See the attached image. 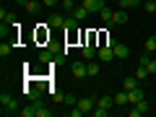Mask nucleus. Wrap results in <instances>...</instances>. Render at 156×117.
<instances>
[{
    "label": "nucleus",
    "mask_w": 156,
    "mask_h": 117,
    "mask_svg": "<svg viewBox=\"0 0 156 117\" xmlns=\"http://www.w3.org/2000/svg\"><path fill=\"white\" fill-rule=\"evenodd\" d=\"M96 107H104V109L115 107V96H99V99H96Z\"/></svg>",
    "instance_id": "nucleus-17"
},
{
    "label": "nucleus",
    "mask_w": 156,
    "mask_h": 117,
    "mask_svg": "<svg viewBox=\"0 0 156 117\" xmlns=\"http://www.w3.org/2000/svg\"><path fill=\"white\" fill-rule=\"evenodd\" d=\"M52 101H55V104H65V94H60V91H52Z\"/></svg>",
    "instance_id": "nucleus-28"
},
{
    "label": "nucleus",
    "mask_w": 156,
    "mask_h": 117,
    "mask_svg": "<svg viewBox=\"0 0 156 117\" xmlns=\"http://www.w3.org/2000/svg\"><path fill=\"white\" fill-rule=\"evenodd\" d=\"M99 70H101V65L99 62H89V76L94 78V76H99Z\"/></svg>",
    "instance_id": "nucleus-27"
},
{
    "label": "nucleus",
    "mask_w": 156,
    "mask_h": 117,
    "mask_svg": "<svg viewBox=\"0 0 156 117\" xmlns=\"http://www.w3.org/2000/svg\"><path fill=\"white\" fill-rule=\"evenodd\" d=\"M44 5H57V3H62V0H42Z\"/></svg>",
    "instance_id": "nucleus-34"
},
{
    "label": "nucleus",
    "mask_w": 156,
    "mask_h": 117,
    "mask_svg": "<svg viewBox=\"0 0 156 117\" xmlns=\"http://www.w3.org/2000/svg\"><path fill=\"white\" fill-rule=\"evenodd\" d=\"M148 76H151V73H148V65H140V62H138V70H135V78H138V81H146Z\"/></svg>",
    "instance_id": "nucleus-20"
},
{
    "label": "nucleus",
    "mask_w": 156,
    "mask_h": 117,
    "mask_svg": "<svg viewBox=\"0 0 156 117\" xmlns=\"http://www.w3.org/2000/svg\"><path fill=\"white\" fill-rule=\"evenodd\" d=\"M130 117H140V115H146L148 112V101L146 99H140V101H135V104H130Z\"/></svg>",
    "instance_id": "nucleus-4"
},
{
    "label": "nucleus",
    "mask_w": 156,
    "mask_h": 117,
    "mask_svg": "<svg viewBox=\"0 0 156 117\" xmlns=\"http://www.w3.org/2000/svg\"><path fill=\"white\" fill-rule=\"evenodd\" d=\"M140 99H146V91L140 89V86H135V89H130V91H128V107H130V104H135V101H140Z\"/></svg>",
    "instance_id": "nucleus-7"
},
{
    "label": "nucleus",
    "mask_w": 156,
    "mask_h": 117,
    "mask_svg": "<svg viewBox=\"0 0 156 117\" xmlns=\"http://www.w3.org/2000/svg\"><path fill=\"white\" fill-rule=\"evenodd\" d=\"M125 23H128V11H125V8L115 11V16H112V26H125Z\"/></svg>",
    "instance_id": "nucleus-9"
},
{
    "label": "nucleus",
    "mask_w": 156,
    "mask_h": 117,
    "mask_svg": "<svg viewBox=\"0 0 156 117\" xmlns=\"http://www.w3.org/2000/svg\"><path fill=\"white\" fill-rule=\"evenodd\" d=\"M0 21L3 23H16V13H8L5 8H3V11H0Z\"/></svg>",
    "instance_id": "nucleus-22"
},
{
    "label": "nucleus",
    "mask_w": 156,
    "mask_h": 117,
    "mask_svg": "<svg viewBox=\"0 0 156 117\" xmlns=\"http://www.w3.org/2000/svg\"><path fill=\"white\" fill-rule=\"evenodd\" d=\"M21 117H37V109H34V101L31 104H26V107H21V112H18Z\"/></svg>",
    "instance_id": "nucleus-21"
},
{
    "label": "nucleus",
    "mask_w": 156,
    "mask_h": 117,
    "mask_svg": "<svg viewBox=\"0 0 156 117\" xmlns=\"http://www.w3.org/2000/svg\"><path fill=\"white\" fill-rule=\"evenodd\" d=\"M140 83V81H138V78H135V76H128V78H125V81H122V89L125 91H130V89H135V86H138Z\"/></svg>",
    "instance_id": "nucleus-18"
},
{
    "label": "nucleus",
    "mask_w": 156,
    "mask_h": 117,
    "mask_svg": "<svg viewBox=\"0 0 156 117\" xmlns=\"http://www.w3.org/2000/svg\"><path fill=\"white\" fill-rule=\"evenodd\" d=\"M96 57H99V62H112L115 60V47L104 42V44L99 47V52H96Z\"/></svg>",
    "instance_id": "nucleus-2"
},
{
    "label": "nucleus",
    "mask_w": 156,
    "mask_h": 117,
    "mask_svg": "<svg viewBox=\"0 0 156 117\" xmlns=\"http://www.w3.org/2000/svg\"><path fill=\"white\" fill-rule=\"evenodd\" d=\"M65 104H68V107H76V104H78V96H73V94H65Z\"/></svg>",
    "instance_id": "nucleus-30"
},
{
    "label": "nucleus",
    "mask_w": 156,
    "mask_h": 117,
    "mask_svg": "<svg viewBox=\"0 0 156 117\" xmlns=\"http://www.w3.org/2000/svg\"><path fill=\"white\" fill-rule=\"evenodd\" d=\"M70 16L76 18V21H83V18L89 16V11H86L83 5H76V8H73V11H70Z\"/></svg>",
    "instance_id": "nucleus-14"
},
{
    "label": "nucleus",
    "mask_w": 156,
    "mask_h": 117,
    "mask_svg": "<svg viewBox=\"0 0 156 117\" xmlns=\"http://www.w3.org/2000/svg\"><path fill=\"white\" fill-rule=\"evenodd\" d=\"M148 73H151V76L156 73V60H154V57H151V62H148Z\"/></svg>",
    "instance_id": "nucleus-33"
},
{
    "label": "nucleus",
    "mask_w": 156,
    "mask_h": 117,
    "mask_svg": "<svg viewBox=\"0 0 156 117\" xmlns=\"http://www.w3.org/2000/svg\"><path fill=\"white\" fill-rule=\"evenodd\" d=\"M0 107H3V115H18L21 112V104H18V99L16 96H11V94H0Z\"/></svg>",
    "instance_id": "nucleus-1"
},
{
    "label": "nucleus",
    "mask_w": 156,
    "mask_h": 117,
    "mask_svg": "<svg viewBox=\"0 0 156 117\" xmlns=\"http://www.w3.org/2000/svg\"><path fill=\"white\" fill-rule=\"evenodd\" d=\"M154 18H156V13H154Z\"/></svg>",
    "instance_id": "nucleus-35"
},
{
    "label": "nucleus",
    "mask_w": 156,
    "mask_h": 117,
    "mask_svg": "<svg viewBox=\"0 0 156 117\" xmlns=\"http://www.w3.org/2000/svg\"><path fill=\"white\" fill-rule=\"evenodd\" d=\"M112 16H115V11H112V8H107V5L99 11V18H101L104 23H109V26H112Z\"/></svg>",
    "instance_id": "nucleus-16"
},
{
    "label": "nucleus",
    "mask_w": 156,
    "mask_h": 117,
    "mask_svg": "<svg viewBox=\"0 0 156 117\" xmlns=\"http://www.w3.org/2000/svg\"><path fill=\"white\" fill-rule=\"evenodd\" d=\"M39 5H42V3H37V0H26L21 8H26V13H39Z\"/></svg>",
    "instance_id": "nucleus-19"
},
{
    "label": "nucleus",
    "mask_w": 156,
    "mask_h": 117,
    "mask_svg": "<svg viewBox=\"0 0 156 117\" xmlns=\"http://www.w3.org/2000/svg\"><path fill=\"white\" fill-rule=\"evenodd\" d=\"M47 26H52V29H60V26H65V16H60V13H52V16L47 18Z\"/></svg>",
    "instance_id": "nucleus-11"
},
{
    "label": "nucleus",
    "mask_w": 156,
    "mask_h": 117,
    "mask_svg": "<svg viewBox=\"0 0 156 117\" xmlns=\"http://www.w3.org/2000/svg\"><path fill=\"white\" fill-rule=\"evenodd\" d=\"M143 11L148 13V16H154V13H156V0H148V3H143Z\"/></svg>",
    "instance_id": "nucleus-25"
},
{
    "label": "nucleus",
    "mask_w": 156,
    "mask_h": 117,
    "mask_svg": "<svg viewBox=\"0 0 156 117\" xmlns=\"http://www.w3.org/2000/svg\"><path fill=\"white\" fill-rule=\"evenodd\" d=\"M143 50H146V52H154V50H156V34H151V37L146 39V47H143Z\"/></svg>",
    "instance_id": "nucleus-24"
},
{
    "label": "nucleus",
    "mask_w": 156,
    "mask_h": 117,
    "mask_svg": "<svg viewBox=\"0 0 156 117\" xmlns=\"http://www.w3.org/2000/svg\"><path fill=\"white\" fill-rule=\"evenodd\" d=\"M57 57H60V52H55L52 47H47V50L39 52V62H47V65H50V62H55Z\"/></svg>",
    "instance_id": "nucleus-5"
},
{
    "label": "nucleus",
    "mask_w": 156,
    "mask_h": 117,
    "mask_svg": "<svg viewBox=\"0 0 156 117\" xmlns=\"http://www.w3.org/2000/svg\"><path fill=\"white\" fill-rule=\"evenodd\" d=\"M76 107H81V109H83V115H89V112H94L96 99H94V96H83V99H78V104H76Z\"/></svg>",
    "instance_id": "nucleus-6"
},
{
    "label": "nucleus",
    "mask_w": 156,
    "mask_h": 117,
    "mask_svg": "<svg viewBox=\"0 0 156 117\" xmlns=\"http://www.w3.org/2000/svg\"><path fill=\"white\" fill-rule=\"evenodd\" d=\"M140 65H148V62H151V52H143V55H140Z\"/></svg>",
    "instance_id": "nucleus-32"
},
{
    "label": "nucleus",
    "mask_w": 156,
    "mask_h": 117,
    "mask_svg": "<svg viewBox=\"0 0 156 117\" xmlns=\"http://www.w3.org/2000/svg\"><path fill=\"white\" fill-rule=\"evenodd\" d=\"M68 115H70V117H81L83 109H81V107H73V109H68Z\"/></svg>",
    "instance_id": "nucleus-31"
},
{
    "label": "nucleus",
    "mask_w": 156,
    "mask_h": 117,
    "mask_svg": "<svg viewBox=\"0 0 156 117\" xmlns=\"http://www.w3.org/2000/svg\"><path fill=\"white\" fill-rule=\"evenodd\" d=\"M96 52H99V47H94V42H86V44L81 47V55H83V60H91V57H96Z\"/></svg>",
    "instance_id": "nucleus-10"
},
{
    "label": "nucleus",
    "mask_w": 156,
    "mask_h": 117,
    "mask_svg": "<svg viewBox=\"0 0 156 117\" xmlns=\"http://www.w3.org/2000/svg\"><path fill=\"white\" fill-rule=\"evenodd\" d=\"M81 5H83V8H86V11H89V13H99L101 8L107 5V3H104V0H83Z\"/></svg>",
    "instance_id": "nucleus-8"
},
{
    "label": "nucleus",
    "mask_w": 156,
    "mask_h": 117,
    "mask_svg": "<svg viewBox=\"0 0 156 117\" xmlns=\"http://www.w3.org/2000/svg\"><path fill=\"white\" fill-rule=\"evenodd\" d=\"M70 70H73V76H76V78H86V76H89V62L76 60V62L70 65Z\"/></svg>",
    "instance_id": "nucleus-3"
},
{
    "label": "nucleus",
    "mask_w": 156,
    "mask_h": 117,
    "mask_svg": "<svg viewBox=\"0 0 156 117\" xmlns=\"http://www.w3.org/2000/svg\"><path fill=\"white\" fill-rule=\"evenodd\" d=\"M34 109H37V117H50L52 115V109H47V104L39 101V99H34Z\"/></svg>",
    "instance_id": "nucleus-13"
},
{
    "label": "nucleus",
    "mask_w": 156,
    "mask_h": 117,
    "mask_svg": "<svg viewBox=\"0 0 156 117\" xmlns=\"http://www.w3.org/2000/svg\"><path fill=\"white\" fill-rule=\"evenodd\" d=\"M11 50H13L11 42H3V44H0V57H8V55H11Z\"/></svg>",
    "instance_id": "nucleus-26"
},
{
    "label": "nucleus",
    "mask_w": 156,
    "mask_h": 117,
    "mask_svg": "<svg viewBox=\"0 0 156 117\" xmlns=\"http://www.w3.org/2000/svg\"><path fill=\"white\" fill-rule=\"evenodd\" d=\"M107 112H109V109H104V107H94L91 115H94V117H107Z\"/></svg>",
    "instance_id": "nucleus-29"
},
{
    "label": "nucleus",
    "mask_w": 156,
    "mask_h": 117,
    "mask_svg": "<svg viewBox=\"0 0 156 117\" xmlns=\"http://www.w3.org/2000/svg\"><path fill=\"white\" fill-rule=\"evenodd\" d=\"M128 55H130V47H128V44H120V42H117V44H115V60H125Z\"/></svg>",
    "instance_id": "nucleus-12"
},
{
    "label": "nucleus",
    "mask_w": 156,
    "mask_h": 117,
    "mask_svg": "<svg viewBox=\"0 0 156 117\" xmlns=\"http://www.w3.org/2000/svg\"><path fill=\"white\" fill-rule=\"evenodd\" d=\"M115 104L128 107V91H120V94H115Z\"/></svg>",
    "instance_id": "nucleus-23"
},
{
    "label": "nucleus",
    "mask_w": 156,
    "mask_h": 117,
    "mask_svg": "<svg viewBox=\"0 0 156 117\" xmlns=\"http://www.w3.org/2000/svg\"><path fill=\"white\" fill-rule=\"evenodd\" d=\"M117 5L125 8V11H128V8H143V0H120Z\"/></svg>",
    "instance_id": "nucleus-15"
}]
</instances>
